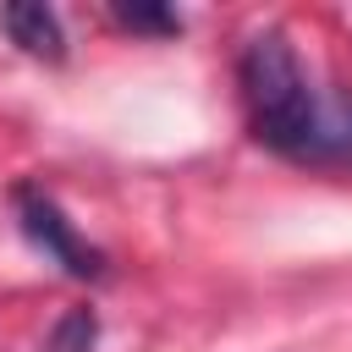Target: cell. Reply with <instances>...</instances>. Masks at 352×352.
Here are the masks:
<instances>
[{"label":"cell","instance_id":"277c9868","mask_svg":"<svg viewBox=\"0 0 352 352\" xmlns=\"http://www.w3.org/2000/svg\"><path fill=\"white\" fill-rule=\"evenodd\" d=\"M110 16H116L121 28H132V33H182V16H176V11H165V6H143V0H132V6H110Z\"/></svg>","mask_w":352,"mask_h":352},{"label":"cell","instance_id":"6da1fadb","mask_svg":"<svg viewBox=\"0 0 352 352\" xmlns=\"http://www.w3.org/2000/svg\"><path fill=\"white\" fill-rule=\"evenodd\" d=\"M253 138L297 165H352V94H319L286 33H253L236 60Z\"/></svg>","mask_w":352,"mask_h":352},{"label":"cell","instance_id":"3957f363","mask_svg":"<svg viewBox=\"0 0 352 352\" xmlns=\"http://www.w3.org/2000/svg\"><path fill=\"white\" fill-rule=\"evenodd\" d=\"M0 28L6 38L33 55V60H60L66 55V33H60V16L38 0H16V6H0Z\"/></svg>","mask_w":352,"mask_h":352},{"label":"cell","instance_id":"7a4b0ae2","mask_svg":"<svg viewBox=\"0 0 352 352\" xmlns=\"http://www.w3.org/2000/svg\"><path fill=\"white\" fill-rule=\"evenodd\" d=\"M11 204H16L22 236H28L50 264H60L72 280H99V275H104V253L77 236V226L66 220V209H60L44 187H28V182H22V187L11 192Z\"/></svg>","mask_w":352,"mask_h":352},{"label":"cell","instance_id":"5b68a950","mask_svg":"<svg viewBox=\"0 0 352 352\" xmlns=\"http://www.w3.org/2000/svg\"><path fill=\"white\" fill-rule=\"evenodd\" d=\"M94 336H99L94 314H88V308H72V314L55 324V336H50V352H94Z\"/></svg>","mask_w":352,"mask_h":352}]
</instances>
